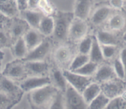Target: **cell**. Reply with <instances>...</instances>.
Instances as JSON below:
<instances>
[{"label": "cell", "mask_w": 126, "mask_h": 109, "mask_svg": "<svg viewBox=\"0 0 126 109\" xmlns=\"http://www.w3.org/2000/svg\"><path fill=\"white\" fill-rule=\"evenodd\" d=\"M74 13L59 11L54 20V36L57 40L65 39L68 35L70 25L74 19Z\"/></svg>", "instance_id": "1"}, {"label": "cell", "mask_w": 126, "mask_h": 109, "mask_svg": "<svg viewBox=\"0 0 126 109\" xmlns=\"http://www.w3.org/2000/svg\"><path fill=\"white\" fill-rule=\"evenodd\" d=\"M56 94V89L50 85H47L32 91L31 100L34 106L43 107L52 101Z\"/></svg>", "instance_id": "2"}, {"label": "cell", "mask_w": 126, "mask_h": 109, "mask_svg": "<svg viewBox=\"0 0 126 109\" xmlns=\"http://www.w3.org/2000/svg\"><path fill=\"white\" fill-rule=\"evenodd\" d=\"M65 104L66 107L71 109H82L88 107L85 102L82 94L68 84L65 90Z\"/></svg>", "instance_id": "3"}, {"label": "cell", "mask_w": 126, "mask_h": 109, "mask_svg": "<svg viewBox=\"0 0 126 109\" xmlns=\"http://www.w3.org/2000/svg\"><path fill=\"white\" fill-rule=\"evenodd\" d=\"M63 74L68 84L81 94L84 89L92 83V79L90 76H83L70 70H65Z\"/></svg>", "instance_id": "4"}, {"label": "cell", "mask_w": 126, "mask_h": 109, "mask_svg": "<svg viewBox=\"0 0 126 109\" xmlns=\"http://www.w3.org/2000/svg\"><path fill=\"white\" fill-rule=\"evenodd\" d=\"M76 18V17H75ZM88 30V27L84 20L76 18L73 20L69 29L68 35L74 41L83 39Z\"/></svg>", "instance_id": "5"}, {"label": "cell", "mask_w": 126, "mask_h": 109, "mask_svg": "<svg viewBox=\"0 0 126 109\" xmlns=\"http://www.w3.org/2000/svg\"><path fill=\"white\" fill-rule=\"evenodd\" d=\"M51 80L47 76H33L28 78L22 83L20 88L25 92L33 91L38 88L50 85Z\"/></svg>", "instance_id": "6"}, {"label": "cell", "mask_w": 126, "mask_h": 109, "mask_svg": "<svg viewBox=\"0 0 126 109\" xmlns=\"http://www.w3.org/2000/svg\"><path fill=\"white\" fill-rule=\"evenodd\" d=\"M122 81L119 79V80H111L107 81L103 86V92L110 99L120 96L126 88V85Z\"/></svg>", "instance_id": "7"}, {"label": "cell", "mask_w": 126, "mask_h": 109, "mask_svg": "<svg viewBox=\"0 0 126 109\" xmlns=\"http://www.w3.org/2000/svg\"><path fill=\"white\" fill-rule=\"evenodd\" d=\"M50 44L48 41H42L38 46L30 51L23 60L25 61H36L42 60L49 53Z\"/></svg>", "instance_id": "8"}, {"label": "cell", "mask_w": 126, "mask_h": 109, "mask_svg": "<svg viewBox=\"0 0 126 109\" xmlns=\"http://www.w3.org/2000/svg\"><path fill=\"white\" fill-rule=\"evenodd\" d=\"M92 7V0H76L74 16L76 18L86 20L88 17Z\"/></svg>", "instance_id": "9"}, {"label": "cell", "mask_w": 126, "mask_h": 109, "mask_svg": "<svg viewBox=\"0 0 126 109\" xmlns=\"http://www.w3.org/2000/svg\"><path fill=\"white\" fill-rule=\"evenodd\" d=\"M25 73V69L23 65L13 62L6 65L2 75L10 79H18L23 77Z\"/></svg>", "instance_id": "10"}, {"label": "cell", "mask_w": 126, "mask_h": 109, "mask_svg": "<svg viewBox=\"0 0 126 109\" xmlns=\"http://www.w3.org/2000/svg\"><path fill=\"white\" fill-rule=\"evenodd\" d=\"M18 88L14 83L12 80L4 75H0V91L11 98V97L16 96L18 92Z\"/></svg>", "instance_id": "11"}, {"label": "cell", "mask_w": 126, "mask_h": 109, "mask_svg": "<svg viewBox=\"0 0 126 109\" xmlns=\"http://www.w3.org/2000/svg\"><path fill=\"white\" fill-rule=\"evenodd\" d=\"M113 13V8L108 6H102L93 14L91 21L94 25H100L108 19Z\"/></svg>", "instance_id": "12"}, {"label": "cell", "mask_w": 126, "mask_h": 109, "mask_svg": "<svg viewBox=\"0 0 126 109\" xmlns=\"http://www.w3.org/2000/svg\"><path fill=\"white\" fill-rule=\"evenodd\" d=\"M26 22L34 29H38L41 20L44 16L41 13L33 9H26L22 11Z\"/></svg>", "instance_id": "13"}, {"label": "cell", "mask_w": 126, "mask_h": 109, "mask_svg": "<svg viewBox=\"0 0 126 109\" xmlns=\"http://www.w3.org/2000/svg\"><path fill=\"white\" fill-rule=\"evenodd\" d=\"M102 88L100 86L95 83H91L82 92V96L87 106L91 103V101L95 98L100 92Z\"/></svg>", "instance_id": "14"}, {"label": "cell", "mask_w": 126, "mask_h": 109, "mask_svg": "<svg viewBox=\"0 0 126 109\" xmlns=\"http://www.w3.org/2000/svg\"><path fill=\"white\" fill-rule=\"evenodd\" d=\"M116 75L114 69L108 65L101 67L97 71L95 79L98 82H107L113 79Z\"/></svg>", "instance_id": "15"}, {"label": "cell", "mask_w": 126, "mask_h": 109, "mask_svg": "<svg viewBox=\"0 0 126 109\" xmlns=\"http://www.w3.org/2000/svg\"><path fill=\"white\" fill-rule=\"evenodd\" d=\"M23 38L27 45V49L29 51L38 46L43 41L41 35L34 30L28 31Z\"/></svg>", "instance_id": "16"}, {"label": "cell", "mask_w": 126, "mask_h": 109, "mask_svg": "<svg viewBox=\"0 0 126 109\" xmlns=\"http://www.w3.org/2000/svg\"><path fill=\"white\" fill-rule=\"evenodd\" d=\"M38 30L42 35L49 36L54 32V20L50 16H44L41 20L38 27Z\"/></svg>", "instance_id": "17"}, {"label": "cell", "mask_w": 126, "mask_h": 109, "mask_svg": "<svg viewBox=\"0 0 126 109\" xmlns=\"http://www.w3.org/2000/svg\"><path fill=\"white\" fill-rule=\"evenodd\" d=\"M25 67L31 73L37 75L45 73L47 70L48 65L42 60L27 61Z\"/></svg>", "instance_id": "18"}, {"label": "cell", "mask_w": 126, "mask_h": 109, "mask_svg": "<svg viewBox=\"0 0 126 109\" xmlns=\"http://www.w3.org/2000/svg\"><path fill=\"white\" fill-rule=\"evenodd\" d=\"M97 39L100 44L117 46L119 40L114 35L106 31H100L97 35Z\"/></svg>", "instance_id": "19"}, {"label": "cell", "mask_w": 126, "mask_h": 109, "mask_svg": "<svg viewBox=\"0 0 126 109\" xmlns=\"http://www.w3.org/2000/svg\"><path fill=\"white\" fill-rule=\"evenodd\" d=\"M89 54L90 60L95 63L100 62L104 59L103 54H102L100 44L98 43L96 37L92 38V47H91Z\"/></svg>", "instance_id": "20"}, {"label": "cell", "mask_w": 126, "mask_h": 109, "mask_svg": "<svg viewBox=\"0 0 126 109\" xmlns=\"http://www.w3.org/2000/svg\"><path fill=\"white\" fill-rule=\"evenodd\" d=\"M18 11L16 0H9L0 4V12L9 18L14 17Z\"/></svg>", "instance_id": "21"}, {"label": "cell", "mask_w": 126, "mask_h": 109, "mask_svg": "<svg viewBox=\"0 0 126 109\" xmlns=\"http://www.w3.org/2000/svg\"><path fill=\"white\" fill-rule=\"evenodd\" d=\"M126 18L121 14H115L110 18L108 25L113 30L119 31L126 27Z\"/></svg>", "instance_id": "22"}, {"label": "cell", "mask_w": 126, "mask_h": 109, "mask_svg": "<svg viewBox=\"0 0 126 109\" xmlns=\"http://www.w3.org/2000/svg\"><path fill=\"white\" fill-rule=\"evenodd\" d=\"M110 100V99L102 91L95 98L91 101V103L88 105V107L91 109H105L109 103Z\"/></svg>", "instance_id": "23"}, {"label": "cell", "mask_w": 126, "mask_h": 109, "mask_svg": "<svg viewBox=\"0 0 126 109\" xmlns=\"http://www.w3.org/2000/svg\"><path fill=\"white\" fill-rule=\"evenodd\" d=\"M97 70V63L92 62L91 60L89 61L84 65H82L81 67L76 69L75 71H73V72L76 73L80 74L81 75L86 76H91L93 75Z\"/></svg>", "instance_id": "24"}, {"label": "cell", "mask_w": 126, "mask_h": 109, "mask_svg": "<svg viewBox=\"0 0 126 109\" xmlns=\"http://www.w3.org/2000/svg\"><path fill=\"white\" fill-rule=\"evenodd\" d=\"M27 47L24 38L20 37L18 38L14 46V54L17 58H24L27 54Z\"/></svg>", "instance_id": "25"}, {"label": "cell", "mask_w": 126, "mask_h": 109, "mask_svg": "<svg viewBox=\"0 0 126 109\" xmlns=\"http://www.w3.org/2000/svg\"><path fill=\"white\" fill-rule=\"evenodd\" d=\"M90 61V57L88 54H82L78 55L74 59L71 64H70V70L73 72L76 69L81 67L82 65Z\"/></svg>", "instance_id": "26"}, {"label": "cell", "mask_w": 126, "mask_h": 109, "mask_svg": "<svg viewBox=\"0 0 126 109\" xmlns=\"http://www.w3.org/2000/svg\"><path fill=\"white\" fill-rule=\"evenodd\" d=\"M53 77H54V82L56 84L57 86L62 91L65 92L68 83L63 73L61 72L60 70H55L53 72Z\"/></svg>", "instance_id": "27"}, {"label": "cell", "mask_w": 126, "mask_h": 109, "mask_svg": "<svg viewBox=\"0 0 126 109\" xmlns=\"http://www.w3.org/2000/svg\"><path fill=\"white\" fill-rule=\"evenodd\" d=\"M55 56L57 61L61 63L66 62L71 57V51L67 47H61L55 52Z\"/></svg>", "instance_id": "28"}, {"label": "cell", "mask_w": 126, "mask_h": 109, "mask_svg": "<svg viewBox=\"0 0 126 109\" xmlns=\"http://www.w3.org/2000/svg\"><path fill=\"white\" fill-rule=\"evenodd\" d=\"M106 109H126V101L121 96H117L110 100Z\"/></svg>", "instance_id": "29"}, {"label": "cell", "mask_w": 126, "mask_h": 109, "mask_svg": "<svg viewBox=\"0 0 126 109\" xmlns=\"http://www.w3.org/2000/svg\"><path fill=\"white\" fill-rule=\"evenodd\" d=\"M37 8L41 10L43 13L49 16L54 13V7L49 2V0H39L37 4Z\"/></svg>", "instance_id": "30"}, {"label": "cell", "mask_w": 126, "mask_h": 109, "mask_svg": "<svg viewBox=\"0 0 126 109\" xmlns=\"http://www.w3.org/2000/svg\"><path fill=\"white\" fill-rule=\"evenodd\" d=\"M113 69L116 75L118 78L122 80H125V70L120 58L115 59L113 65Z\"/></svg>", "instance_id": "31"}, {"label": "cell", "mask_w": 126, "mask_h": 109, "mask_svg": "<svg viewBox=\"0 0 126 109\" xmlns=\"http://www.w3.org/2000/svg\"><path fill=\"white\" fill-rule=\"evenodd\" d=\"M92 44V38L90 37L84 38L81 41L79 46V50L81 54H89Z\"/></svg>", "instance_id": "32"}, {"label": "cell", "mask_w": 126, "mask_h": 109, "mask_svg": "<svg viewBox=\"0 0 126 109\" xmlns=\"http://www.w3.org/2000/svg\"><path fill=\"white\" fill-rule=\"evenodd\" d=\"M100 46L104 59H111L115 55L116 53V46L100 44Z\"/></svg>", "instance_id": "33"}, {"label": "cell", "mask_w": 126, "mask_h": 109, "mask_svg": "<svg viewBox=\"0 0 126 109\" xmlns=\"http://www.w3.org/2000/svg\"><path fill=\"white\" fill-rule=\"evenodd\" d=\"M25 24H23V22L18 21L15 22L14 24L12 25L11 32L12 34L15 38H20L22 37V35L25 32Z\"/></svg>", "instance_id": "34"}, {"label": "cell", "mask_w": 126, "mask_h": 109, "mask_svg": "<svg viewBox=\"0 0 126 109\" xmlns=\"http://www.w3.org/2000/svg\"><path fill=\"white\" fill-rule=\"evenodd\" d=\"M64 108V101L63 97L61 93H57L55 94L52 101L50 109H63Z\"/></svg>", "instance_id": "35"}, {"label": "cell", "mask_w": 126, "mask_h": 109, "mask_svg": "<svg viewBox=\"0 0 126 109\" xmlns=\"http://www.w3.org/2000/svg\"><path fill=\"white\" fill-rule=\"evenodd\" d=\"M12 104L11 98L0 91V109H6L10 107V105Z\"/></svg>", "instance_id": "36"}, {"label": "cell", "mask_w": 126, "mask_h": 109, "mask_svg": "<svg viewBox=\"0 0 126 109\" xmlns=\"http://www.w3.org/2000/svg\"><path fill=\"white\" fill-rule=\"evenodd\" d=\"M112 8L115 9H121L124 4V0H110V1Z\"/></svg>", "instance_id": "37"}, {"label": "cell", "mask_w": 126, "mask_h": 109, "mask_svg": "<svg viewBox=\"0 0 126 109\" xmlns=\"http://www.w3.org/2000/svg\"><path fill=\"white\" fill-rule=\"evenodd\" d=\"M18 11H23L28 8V0H16Z\"/></svg>", "instance_id": "38"}, {"label": "cell", "mask_w": 126, "mask_h": 109, "mask_svg": "<svg viewBox=\"0 0 126 109\" xmlns=\"http://www.w3.org/2000/svg\"><path fill=\"white\" fill-rule=\"evenodd\" d=\"M119 58H120V60L124 66V70H125V80L126 81V48H123L122 49Z\"/></svg>", "instance_id": "39"}, {"label": "cell", "mask_w": 126, "mask_h": 109, "mask_svg": "<svg viewBox=\"0 0 126 109\" xmlns=\"http://www.w3.org/2000/svg\"><path fill=\"white\" fill-rule=\"evenodd\" d=\"M8 38L6 33L2 30H0V45H5L7 43Z\"/></svg>", "instance_id": "40"}, {"label": "cell", "mask_w": 126, "mask_h": 109, "mask_svg": "<svg viewBox=\"0 0 126 109\" xmlns=\"http://www.w3.org/2000/svg\"><path fill=\"white\" fill-rule=\"evenodd\" d=\"M38 1L39 0H28V7L30 9H36Z\"/></svg>", "instance_id": "41"}, {"label": "cell", "mask_w": 126, "mask_h": 109, "mask_svg": "<svg viewBox=\"0 0 126 109\" xmlns=\"http://www.w3.org/2000/svg\"><path fill=\"white\" fill-rule=\"evenodd\" d=\"M9 18L8 17L5 16V15L4 14H2L1 12H0V25L3 24L4 23H5Z\"/></svg>", "instance_id": "42"}, {"label": "cell", "mask_w": 126, "mask_h": 109, "mask_svg": "<svg viewBox=\"0 0 126 109\" xmlns=\"http://www.w3.org/2000/svg\"><path fill=\"white\" fill-rule=\"evenodd\" d=\"M120 96H121V97H123L124 100H126V90H124L123 92H122V94L120 95Z\"/></svg>", "instance_id": "43"}, {"label": "cell", "mask_w": 126, "mask_h": 109, "mask_svg": "<svg viewBox=\"0 0 126 109\" xmlns=\"http://www.w3.org/2000/svg\"><path fill=\"white\" fill-rule=\"evenodd\" d=\"M3 56H4L3 53H2V52H1V51H0V61H1V60L2 59V58H3Z\"/></svg>", "instance_id": "44"}, {"label": "cell", "mask_w": 126, "mask_h": 109, "mask_svg": "<svg viewBox=\"0 0 126 109\" xmlns=\"http://www.w3.org/2000/svg\"><path fill=\"white\" fill-rule=\"evenodd\" d=\"M9 1V0H0V4L2 3H4V2H6V1Z\"/></svg>", "instance_id": "45"}, {"label": "cell", "mask_w": 126, "mask_h": 109, "mask_svg": "<svg viewBox=\"0 0 126 109\" xmlns=\"http://www.w3.org/2000/svg\"><path fill=\"white\" fill-rule=\"evenodd\" d=\"M124 40L125 41V42H126V33L125 35L124 36Z\"/></svg>", "instance_id": "46"}, {"label": "cell", "mask_w": 126, "mask_h": 109, "mask_svg": "<svg viewBox=\"0 0 126 109\" xmlns=\"http://www.w3.org/2000/svg\"><path fill=\"white\" fill-rule=\"evenodd\" d=\"M1 62L0 61V72H1Z\"/></svg>", "instance_id": "47"}, {"label": "cell", "mask_w": 126, "mask_h": 109, "mask_svg": "<svg viewBox=\"0 0 126 109\" xmlns=\"http://www.w3.org/2000/svg\"></svg>", "instance_id": "48"}]
</instances>
